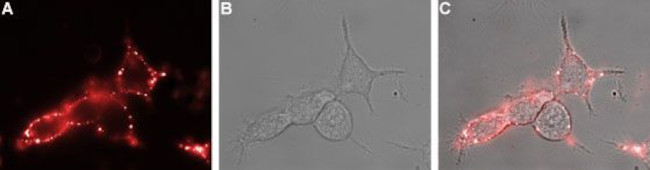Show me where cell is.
<instances>
[{"label": "cell", "mask_w": 650, "mask_h": 170, "mask_svg": "<svg viewBox=\"0 0 650 170\" xmlns=\"http://www.w3.org/2000/svg\"><path fill=\"white\" fill-rule=\"evenodd\" d=\"M112 88L95 78L75 98L30 121L16 140L18 150L47 144L74 128L94 126Z\"/></svg>", "instance_id": "6da1fadb"}, {"label": "cell", "mask_w": 650, "mask_h": 170, "mask_svg": "<svg viewBox=\"0 0 650 170\" xmlns=\"http://www.w3.org/2000/svg\"><path fill=\"white\" fill-rule=\"evenodd\" d=\"M165 74L152 67L133 41L126 38L124 55L114 76L116 91L122 95H136L149 100L154 87Z\"/></svg>", "instance_id": "7a4b0ae2"}, {"label": "cell", "mask_w": 650, "mask_h": 170, "mask_svg": "<svg viewBox=\"0 0 650 170\" xmlns=\"http://www.w3.org/2000/svg\"><path fill=\"white\" fill-rule=\"evenodd\" d=\"M343 27L347 48L339 74V90L344 94H357L364 97L370 110L373 111L369 98L373 81L377 77L402 74L404 71L371 69L352 47L345 21Z\"/></svg>", "instance_id": "3957f363"}, {"label": "cell", "mask_w": 650, "mask_h": 170, "mask_svg": "<svg viewBox=\"0 0 650 170\" xmlns=\"http://www.w3.org/2000/svg\"><path fill=\"white\" fill-rule=\"evenodd\" d=\"M94 129L105 139L139 145L133 115L122 94L116 90L109 92Z\"/></svg>", "instance_id": "277c9868"}, {"label": "cell", "mask_w": 650, "mask_h": 170, "mask_svg": "<svg viewBox=\"0 0 650 170\" xmlns=\"http://www.w3.org/2000/svg\"><path fill=\"white\" fill-rule=\"evenodd\" d=\"M314 127L327 140L342 141L352 131L351 114L343 103L330 100L315 118Z\"/></svg>", "instance_id": "5b68a950"}, {"label": "cell", "mask_w": 650, "mask_h": 170, "mask_svg": "<svg viewBox=\"0 0 650 170\" xmlns=\"http://www.w3.org/2000/svg\"><path fill=\"white\" fill-rule=\"evenodd\" d=\"M538 132L550 140H560L570 131V118L565 108L558 102L544 106L535 121Z\"/></svg>", "instance_id": "8992f818"}, {"label": "cell", "mask_w": 650, "mask_h": 170, "mask_svg": "<svg viewBox=\"0 0 650 170\" xmlns=\"http://www.w3.org/2000/svg\"><path fill=\"white\" fill-rule=\"evenodd\" d=\"M333 98L329 92L308 93L292 101L287 114L295 124H307L315 119L324 105Z\"/></svg>", "instance_id": "52a82bcc"}]
</instances>
